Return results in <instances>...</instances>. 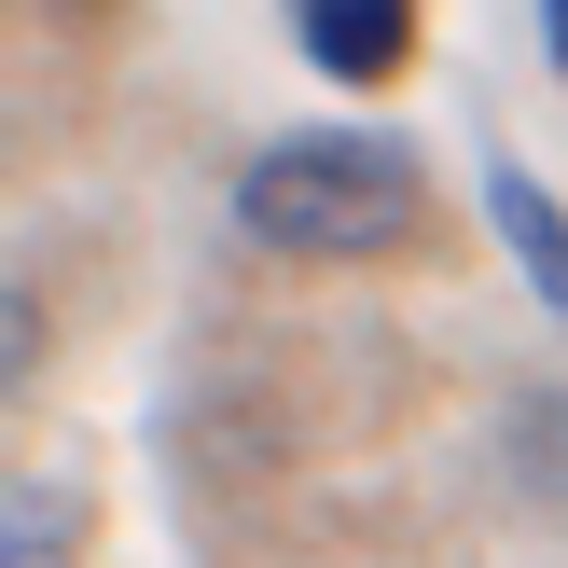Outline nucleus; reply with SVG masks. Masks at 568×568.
<instances>
[{
    "label": "nucleus",
    "mask_w": 568,
    "mask_h": 568,
    "mask_svg": "<svg viewBox=\"0 0 568 568\" xmlns=\"http://www.w3.org/2000/svg\"><path fill=\"white\" fill-rule=\"evenodd\" d=\"M514 471H527V499H568V388L514 403Z\"/></svg>",
    "instance_id": "39448f33"
},
{
    "label": "nucleus",
    "mask_w": 568,
    "mask_h": 568,
    "mask_svg": "<svg viewBox=\"0 0 568 568\" xmlns=\"http://www.w3.org/2000/svg\"><path fill=\"white\" fill-rule=\"evenodd\" d=\"M28 14H55L70 42H98V28H125V0H28Z\"/></svg>",
    "instance_id": "423d86ee"
},
{
    "label": "nucleus",
    "mask_w": 568,
    "mask_h": 568,
    "mask_svg": "<svg viewBox=\"0 0 568 568\" xmlns=\"http://www.w3.org/2000/svg\"><path fill=\"white\" fill-rule=\"evenodd\" d=\"M0 568H70V486H0Z\"/></svg>",
    "instance_id": "20e7f679"
},
{
    "label": "nucleus",
    "mask_w": 568,
    "mask_h": 568,
    "mask_svg": "<svg viewBox=\"0 0 568 568\" xmlns=\"http://www.w3.org/2000/svg\"><path fill=\"white\" fill-rule=\"evenodd\" d=\"M236 236L277 264H403L430 236V166L388 125H292L236 166Z\"/></svg>",
    "instance_id": "f257e3e1"
},
{
    "label": "nucleus",
    "mask_w": 568,
    "mask_h": 568,
    "mask_svg": "<svg viewBox=\"0 0 568 568\" xmlns=\"http://www.w3.org/2000/svg\"><path fill=\"white\" fill-rule=\"evenodd\" d=\"M541 42H555V70H568V0H541Z\"/></svg>",
    "instance_id": "0eeeda50"
},
{
    "label": "nucleus",
    "mask_w": 568,
    "mask_h": 568,
    "mask_svg": "<svg viewBox=\"0 0 568 568\" xmlns=\"http://www.w3.org/2000/svg\"><path fill=\"white\" fill-rule=\"evenodd\" d=\"M471 194H486V222H499V250H514V277H527V292H541L555 320H568V209H555L541 181H527L514 153H486V181H471Z\"/></svg>",
    "instance_id": "7ed1b4c3"
},
{
    "label": "nucleus",
    "mask_w": 568,
    "mask_h": 568,
    "mask_svg": "<svg viewBox=\"0 0 568 568\" xmlns=\"http://www.w3.org/2000/svg\"><path fill=\"white\" fill-rule=\"evenodd\" d=\"M292 42L333 83H388L416 55V0H292Z\"/></svg>",
    "instance_id": "f03ea898"
}]
</instances>
